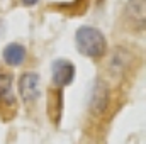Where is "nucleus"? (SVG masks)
Returning <instances> with one entry per match:
<instances>
[{
    "instance_id": "9",
    "label": "nucleus",
    "mask_w": 146,
    "mask_h": 144,
    "mask_svg": "<svg viewBox=\"0 0 146 144\" xmlns=\"http://www.w3.org/2000/svg\"><path fill=\"white\" fill-rule=\"evenodd\" d=\"M127 58H129V54H127V51L124 48H115V51L112 53V58H110V63H109L110 73L121 75V73L126 71L127 63H129Z\"/></svg>"
},
{
    "instance_id": "1",
    "label": "nucleus",
    "mask_w": 146,
    "mask_h": 144,
    "mask_svg": "<svg viewBox=\"0 0 146 144\" xmlns=\"http://www.w3.org/2000/svg\"><path fill=\"white\" fill-rule=\"evenodd\" d=\"M75 48L85 58H102L106 56L109 44L104 32L94 26H82L75 32Z\"/></svg>"
},
{
    "instance_id": "2",
    "label": "nucleus",
    "mask_w": 146,
    "mask_h": 144,
    "mask_svg": "<svg viewBox=\"0 0 146 144\" xmlns=\"http://www.w3.org/2000/svg\"><path fill=\"white\" fill-rule=\"evenodd\" d=\"M19 110L17 97L14 93L12 75L0 73V119L3 122H10Z\"/></svg>"
},
{
    "instance_id": "7",
    "label": "nucleus",
    "mask_w": 146,
    "mask_h": 144,
    "mask_svg": "<svg viewBox=\"0 0 146 144\" xmlns=\"http://www.w3.org/2000/svg\"><path fill=\"white\" fill-rule=\"evenodd\" d=\"M2 58H3V61H5L7 66L15 68V66L24 65V61H26V58H27V49H26L21 42H10V44H7V46L3 48Z\"/></svg>"
},
{
    "instance_id": "5",
    "label": "nucleus",
    "mask_w": 146,
    "mask_h": 144,
    "mask_svg": "<svg viewBox=\"0 0 146 144\" xmlns=\"http://www.w3.org/2000/svg\"><path fill=\"white\" fill-rule=\"evenodd\" d=\"M46 114H48V119L54 126H60L61 115H63V88L53 85V88L48 90V93H46Z\"/></svg>"
},
{
    "instance_id": "3",
    "label": "nucleus",
    "mask_w": 146,
    "mask_h": 144,
    "mask_svg": "<svg viewBox=\"0 0 146 144\" xmlns=\"http://www.w3.org/2000/svg\"><path fill=\"white\" fill-rule=\"evenodd\" d=\"M19 97L26 105H34L41 97V76L36 71H27L19 78Z\"/></svg>"
},
{
    "instance_id": "8",
    "label": "nucleus",
    "mask_w": 146,
    "mask_h": 144,
    "mask_svg": "<svg viewBox=\"0 0 146 144\" xmlns=\"http://www.w3.org/2000/svg\"><path fill=\"white\" fill-rule=\"evenodd\" d=\"M126 14L138 29H145V0H129L126 5Z\"/></svg>"
},
{
    "instance_id": "10",
    "label": "nucleus",
    "mask_w": 146,
    "mask_h": 144,
    "mask_svg": "<svg viewBox=\"0 0 146 144\" xmlns=\"http://www.w3.org/2000/svg\"><path fill=\"white\" fill-rule=\"evenodd\" d=\"M88 5H90V0H73L72 3H54L58 10H61L63 14H70V15L85 14L88 10Z\"/></svg>"
},
{
    "instance_id": "6",
    "label": "nucleus",
    "mask_w": 146,
    "mask_h": 144,
    "mask_svg": "<svg viewBox=\"0 0 146 144\" xmlns=\"http://www.w3.org/2000/svg\"><path fill=\"white\" fill-rule=\"evenodd\" d=\"M109 100H110V92L109 87L102 81H97L92 88V95H90V112L94 115H102L107 107H109Z\"/></svg>"
},
{
    "instance_id": "11",
    "label": "nucleus",
    "mask_w": 146,
    "mask_h": 144,
    "mask_svg": "<svg viewBox=\"0 0 146 144\" xmlns=\"http://www.w3.org/2000/svg\"><path fill=\"white\" fill-rule=\"evenodd\" d=\"M24 7H34V5H37L39 3V0H19Z\"/></svg>"
},
{
    "instance_id": "4",
    "label": "nucleus",
    "mask_w": 146,
    "mask_h": 144,
    "mask_svg": "<svg viewBox=\"0 0 146 144\" xmlns=\"http://www.w3.org/2000/svg\"><path fill=\"white\" fill-rule=\"evenodd\" d=\"M76 75V68L73 65V61L66 58H58L53 61L51 65V80L54 87L60 88H66L68 85H72Z\"/></svg>"
}]
</instances>
